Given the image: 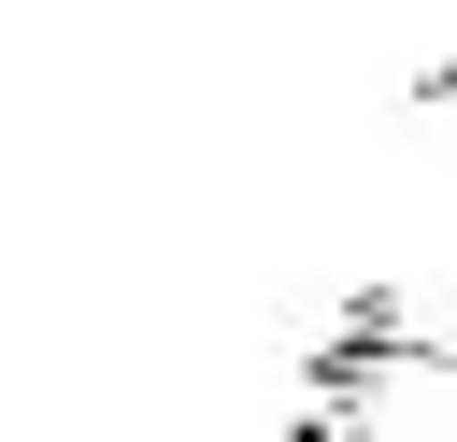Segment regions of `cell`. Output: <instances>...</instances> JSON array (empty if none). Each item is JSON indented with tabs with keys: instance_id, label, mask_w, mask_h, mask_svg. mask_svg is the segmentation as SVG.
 <instances>
[{
	"instance_id": "obj_1",
	"label": "cell",
	"mask_w": 457,
	"mask_h": 442,
	"mask_svg": "<svg viewBox=\"0 0 457 442\" xmlns=\"http://www.w3.org/2000/svg\"><path fill=\"white\" fill-rule=\"evenodd\" d=\"M286 356L314 371L300 442H457V328H414V342H314V328H286Z\"/></svg>"
},
{
	"instance_id": "obj_2",
	"label": "cell",
	"mask_w": 457,
	"mask_h": 442,
	"mask_svg": "<svg viewBox=\"0 0 457 442\" xmlns=\"http://www.w3.org/2000/svg\"><path fill=\"white\" fill-rule=\"evenodd\" d=\"M400 100H414V114H457V57H443V71H414Z\"/></svg>"
}]
</instances>
